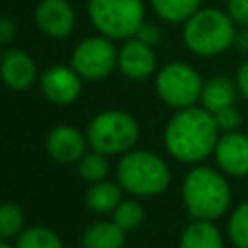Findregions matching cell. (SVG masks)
<instances>
[{"label":"cell","instance_id":"obj_1","mask_svg":"<svg viewBox=\"0 0 248 248\" xmlns=\"http://www.w3.org/2000/svg\"><path fill=\"white\" fill-rule=\"evenodd\" d=\"M221 132L215 118L203 107H188L176 110L163 132L167 153L186 165H196L213 155Z\"/></svg>","mask_w":248,"mask_h":248},{"label":"cell","instance_id":"obj_2","mask_svg":"<svg viewBox=\"0 0 248 248\" xmlns=\"http://www.w3.org/2000/svg\"><path fill=\"white\" fill-rule=\"evenodd\" d=\"M182 202L192 219L215 221L223 217L232 202L227 174L205 165L194 167L182 180Z\"/></svg>","mask_w":248,"mask_h":248},{"label":"cell","instance_id":"obj_3","mask_svg":"<svg viewBox=\"0 0 248 248\" xmlns=\"http://www.w3.org/2000/svg\"><path fill=\"white\" fill-rule=\"evenodd\" d=\"M236 23L225 10L200 8L184 21L182 41L196 56H217L232 46Z\"/></svg>","mask_w":248,"mask_h":248},{"label":"cell","instance_id":"obj_4","mask_svg":"<svg viewBox=\"0 0 248 248\" xmlns=\"http://www.w3.org/2000/svg\"><path fill=\"white\" fill-rule=\"evenodd\" d=\"M116 180L132 196H159L170 184V169L157 153L132 149L118 161Z\"/></svg>","mask_w":248,"mask_h":248},{"label":"cell","instance_id":"obj_5","mask_svg":"<svg viewBox=\"0 0 248 248\" xmlns=\"http://www.w3.org/2000/svg\"><path fill=\"white\" fill-rule=\"evenodd\" d=\"M85 138L89 147L103 155L128 153L140 138V124L130 112L103 110L91 118Z\"/></svg>","mask_w":248,"mask_h":248},{"label":"cell","instance_id":"obj_6","mask_svg":"<svg viewBox=\"0 0 248 248\" xmlns=\"http://www.w3.org/2000/svg\"><path fill=\"white\" fill-rule=\"evenodd\" d=\"M87 16L101 35L126 41L136 37L145 21V8L141 0H87Z\"/></svg>","mask_w":248,"mask_h":248},{"label":"cell","instance_id":"obj_7","mask_svg":"<svg viewBox=\"0 0 248 248\" xmlns=\"http://www.w3.org/2000/svg\"><path fill=\"white\" fill-rule=\"evenodd\" d=\"M202 87L203 79L200 72L180 60L165 64L155 76V89L159 99L176 110L196 107L202 97Z\"/></svg>","mask_w":248,"mask_h":248},{"label":"cell","instance_id":"obj_8","mask_svg":"<svg viewBox=\"0 0 248 248\" xmlns=\"http://www.w3.org/2000/svg\"><path fill=\"white\" fill-rule=\"evenodd\" d=\"M118 50L112 45V39L105 35H95L83 39L72 52V68L79 74L81 79L99 81L105 79L116 68Z\"/></svg>","mask_w":248,"mask_h":248},{"label":"cell","instance_id":"obj_9","mask_svg":"<svg viewBox=\"0 0 248 248\" xmlns=\"http://www.w3.org/2000/svg\"><path fill=\"white\" fill-rule=\"evenodd\" d=\"M213 157L223 174L234 178L248 176V134L240 130L221 132Z\"/></svg>","mask_w":248,"mask_h":248},{"label":"cell","instance_id":"obj_10","mask_svg":"<svg viewBox=\"0 0 248 248\" xmlns=\"http://www.w3.org/2000/svg\"><path fill=\"white\" fill-rule=\"evenodd\" d=\"M81 78L72 66H48L39 76L41 93L54 105H70L81 93Z\"/></svg>","mask_w":248,"mask_h":248},{"label":"cell","instance_id":"obj_11","mask_svg":"<svg viewBox=\"0 0 248 248\" xmlns=\"http://www.w3.org/2000/svg\"><path fill=\"white\" fill-rule=\"evenodd\" d=\"M157 66V56L153 46L141 43L138 37L126 39L124 45L118 48L116 68L132 81L147 79Z\"/></svg>","mask_w":248,"mask_h":248},{"label":"cell","instance_id":"obj_12","mask_svg":"<svg viewBox=\"0 0 248 248\" xmlns=\"http://www.w3.org/2000/svg\"><path fill=\"white\" fill-rule=\"evenodd\" d=\"M39 29L52 39H66L76 25V14L68 0H41L35 8Z\"/></svg>","mask_w":248,"mask_h":248},{"label":"cell","instance_id":"obj_13","mask_svg":"<svg viewBox=\"0 0 248 248\" xmlns=\"http://www.w3.org/2000/svg\"><path fill=\"white\" fill-rule=\"evenodd\" d=\"M46 151L58 163H76L85 155L87 138L70 124L54 126L46 136Z\"/></svg>","mask_w":248,"mask_h":248},{"label":"cell","instance_id":"obj_14","mask_svg":"<svg viewBox=\"0 0 248 248\" xmlns=\"http://www.w3.org/2000/svg\"><path fill=\"white\" fill-rule=\"evenodd\" d=\"M0 78L10 89L23 91L37 79L35 60L21 48H10L0 58Z\"/></svg>","mask_w":248,"mask_h":248},{"label":"cell","instance_id":"obj_15","mask_svg":"<svg viewBox=\"0 0 248 248\" xmlns=\"http://www.w3.org/2000/svg\"><path fill=\"white\" fill-rule=\"evenodd\" d=\"M236 97H238L236 81L231 76L217 74V76H211L209 79L203 81L200 103H202V107L205 110H209L213 114V112H217V110H221L225 107L234 105Z\"/></svg>","mask_w":248,"mask_h":248},{"label":"cell","instance_id":"obj_16","mask_svg":"<svg viewBox=\"0 0 248 248\" xmlns=\"http://www.w3.org/2000/svg\"><path fill=\"white\" fill-rule=\"evenodd\" d=\"M178 248H225V238L213 221L192 219L178 238Z\"/></svg>","mask_w":248,"mask_h":248},{"label":"cell","instance_id":"obj_17","mask_svg":"<svg viewBox=\"0 0 248 248\" xmlns=\"http://www.w3.org/2000/svg\"><path fill=\"white\" fill-rule=\"evenodd\" d=\"M124 231L114 221H99L85 229L81 236L83 248H124Z\"/></svg>","mask_w":248,"mask_h":248},{"label":"cell","instance_id":"obj_18","mask_svg":"<svg viewBox=\"0 0 248 248\" xmlns=\"http://www.w3.org/2000/svg\"><path fill=\"white\" fill-rule=\"evenodd\" d=\"M122 202V186L116 182L101 180L89 186L85 194V205L95 213H108L114 211L116 205Z\"/></svg>","mask_w":248,"mask_h":248},{"label":"cell","instance_id":"obj_19","mask_svg":"<svg viewBox=\"0 0 248 248\" xmlns=\"http://www.w3.org/2000/svg\"><path fill=\"white\" fill-rule=\"evenodd\" d=\"M155 14L169 23H184L202 8V0H149Z\"/></svg>","mask_w":248,"mask_h":248},{"label":"cell","instance_id":"obj_20","mask_svg":"<svg viewBox=\"0 0 248 248\" xmlns=\"http://www.w3.org/2000/svg\"><path fill=\"white\" fill-rule=\"evenodd\" d=\"M16 248H62V240L54 231L35 225L17 234Z\"/></svg>","mask_w":248,"mask_h":248},{"label":"cell","instance_id":"obj_21","mask_svg":"<svg viewBox=\"0 0 248 248\" xmlns=\"http://www.w3.org/2000/svg\"><path fill=\"white\" fill-rule=\"evenodd\" d=\"M227 236L234 248H248V202L238 203L227 221Z\"/></svg>","mask_w":248,"mask_h":248},{"label":"cell","instance_id":"obj_22","mask_svg":"<svg viewBox=\"0 0 248 248\" xmlns=\"http://www.w3.org/2000/svg\"><path fill=\"white\" fill-rule=\"evenodd\" d=\"M78 172L83 180L95 184V182H101L105 180L107 172H108V161H107V155L99 153V151H89L85 153L79 161H78Z\"/></svg>","mask_w":248,"mask_h":248},{"label":"cell","instance_id":"obj_23","mask_svg":"<svg viewBox=\"0 0 248 248\" xmlns=\"http://www.w3.org/2000/svg\"><path fill=\"white\" fill-rule=\"evenodd\" d=\"M145 213H143V207L140 202L136 200H122L116 209L112 211V221L126 232V231H134L136 227L141 225Z\"/></svg>","mask_w":248,"mask_h":248},{"label":"cell","instance_id":"obj_24","mask_svg":"<svg viewBox=\"0 0 248 248\" xmlns=\"http://www.w3.org/2000/svg\"><path fill=\"white\" fill-rule=\"evenodd\" d=\"M23 211L17 203L14 202H4L0 203V238H12L21 232L23 229Z\"/></svg>","mask_w":248,"mask_h":248},{"label":"cell","instance_id":"obj_25","mask_svg":"<svg viewBox=\"0 0 248 248\" xmlns=\"http://www.w3.org/2000/svg\"><path fill=\"white\" fill-rule=\"evenodd\" d=\"M213 118L219 132H232V130H238L242 124V112L236 108V105H231L213 112Z\"/></svg>","mask_w":248,"mask_h":248},{"label":"cell","instance_id":"obj_26","mask_svg":"<svg viewBox=\"0 0 248 248\" xmlns=\"http://www.w3.org/2000/svg\"><path fill=\"white\" fill-rule=\"evenodd\" d=\"M227 14L236 27H248V0H227Z\"/></svg>","mask_w":248,"mask_h":248},{"label":"cell","instance_id":"obj_27","mask_svg":"<svg viewBox=\"0 0 248 248\" xmlns=\"http://www.w3.org/2000/svg\"><path fill=\"white\" fill-rule=\"evenodd\" d=\"M136 37H138L141 43L149 45V46H157V45L163 41V29H161L159 25H155V23H147V21H143L141 27L138 29Z\"/></svg>","mask_w":248,"mask_h":248},{"label":"cell","instance_id":"obj_28","mask_svg":"<svg viewBox=\"0 0 248 248\" xmlns=\"http://www.w3.org/2000/svg\"><path fill=\"white\" fill-rule=\"evenodd\" d=\"M234 81H236V87H238V95L244 101H248V58L238 66Z\"/></svg>","mask_w":248,"mask_h":248},{"label":"cell","instance_id":"obj_29","mask_svg":"<svg viewBox=\"0 0 248 248\" xmlns=\"http://www.w3.org/2000/svg\"><path fill=\"white\" fill-rule=\"evenodd\" d=\"M16 37V23L14 19L0 16V45L2 43H10Z\"/></svg>","mask_w":248,"mask_h":248},{"label":"cell","instance_id":"obj_30","mask_svg":"<svg viewBox=\"0 0 248 248\" xmlns=\"http://www.w3.org/2000/svg\"><path fill=\"white\" fill-rule=\"evenodd\" d=\"M232 46H234L240 54L248 56V27H238V29H236Z\"/></svg>","mask_w":248,"mask_h":248},{"label":"cell","instance_id":"obj_31","mask_svg":"<svg viewBox=\"0 0 248 248\" xmlns=\"http://www.w3.org/2000/svg\"><path fill=\"white\" fill-rule=\"evenodd\" d=\"M0 248H14V246H10L6 240H2V238H0Z\"/></svg>","mask_w":248,"mask_h":248},{"label":"cell","instance_id":"obj_32","mask_svg":"<svg viewBox=\"0 0 248 248\" xmlns=\"http://www.w3.org/2000/svg\"><path fill=\"white\" fill-rule=\"evenodd\" d=\"M0 58H2V52H0Z\"/></svg>","mask_w":248,"mask_h":248}]
</instances>
